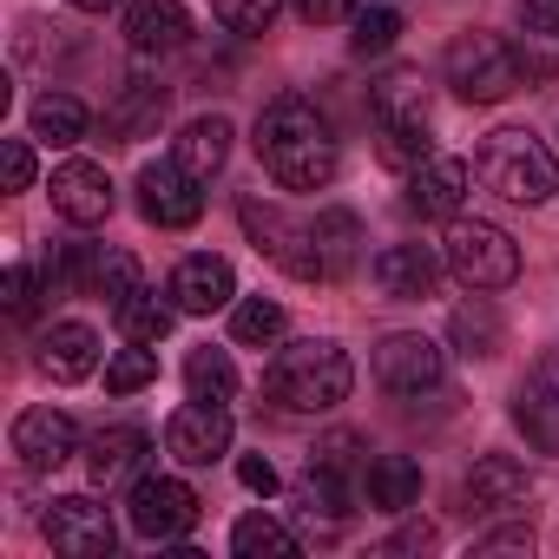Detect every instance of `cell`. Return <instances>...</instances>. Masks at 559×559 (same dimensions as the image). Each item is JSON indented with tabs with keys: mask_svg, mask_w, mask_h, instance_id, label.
<instances>
[{
	"mask_svg": "<svg viewBox=\"0 0 559 559\" xmlns=\"http://www.w3.org/2000/svg\"><path fill=\"white\" fill-rule=\"evenodd\" d=\"M257 158L290 191H323L336 178V165H343L330 112L317 99H304V93H284V99H270L257 112Z\"/></svg>",
	"mask_w": 559,
	"mask_h": 559,
	"instance_id": "cell-1",
	"label": "cell"
},
{
	"mask_svg": "<svg viewBox=\"0 0 559 559\" xmlns=\"http://www.w3.org/2000/svg\"><path fill=\"white\" fill-rule=\"evenodd\" d=\"M349 382H356V369H349V356H343L330 336H304V343H290V349H276V362H270V376H263L270 402L290 408V415H323V408H336V402L349 395Z\"/></svg>",
	"mask_w": 559,
	"mask_h": 559,
	"instance_id": "cell-2",
	"label": "cell"
},
{
	"mask_svg": "<svg viewBox=\"0 0 559 559\" xmlns=\"http://www.w3.org/2000/svg\"><path fill=\"white\" fill-rule=\"evenodd\" d=\"M480 185L500 191L507 204H546L559 191V158L526 132V126H500L480 139Z\"/></svg>",
	"mask_w": 559,
	"mask_h": 559,
	"instance_id": "cell-3",
	"label": "cell"
},
{
	"mask_svg": "<svg viewBox=\"0 0 559 559\" xmlns=\"http://www.w3.org/2000/svg\"><path fill=\"white\" fill-rule=\"evenodd\" d=\"M237 217H243L257 257H270L284 276H297V284H323V276H330L323 243H317V224H297L290 211H276V204H263V198H243Z\"/></svg>",
	"mask_w": 559,
	"mask_h": 559,
	"instance_id": "cell-4",
	"label": "cell"
},
{
	"mask_svg": "<svg viewBox=\"0 0 559 559\" xmlns=\"http://www.w3.org/2000/svg\"><path fill=\"white\" fill-rule=\"evenodd\" d=\"M441 257L467 290H507L520 276V243L487 217H454L448 237H441Z\"/></svg>",
	"mask_w": 559,
	"mask_h": 559,
	"instance_id": "cell-5",
	"label": "cell"
},
{
	"mask_svg": "<svg viewBox=\"0 0 559 559\" xmlns=\"http://www.w3.org/2000/svg\"><path fill=\"white\" fill-rule=\"evenodd\" d=\"M441 73H448V86H454L467 106H500L507 93H520V86H526V80H520L513 47H507V40H493V34H461V40L448 47Z\"/></svg>",
	"mask_w": 559,
	"mask_h": 559,
	"instance_id": "cell-6",
	"label": "cell"
},
{
	"mask_svg": "<svg viewBox=\"0 0 559 559\" xmlns=\"http://www.w3.org/2000/svg\"><path fill=\"white\" fill-rule=\"evenodd\" d=\"M126 520H132V533L171 546V539H185L198 526V493L185 480H171V474H139L132 500H126Z\"/></svg>",
	"mask_w": 559,
	"mask_h": 559,
	"instance_id": "cell-7",
	"label": "cell"
},
{
	"mask_svg": "<svg viewBox=\"0 0 559 559\" xmlns=\"http://www.w3.org/2000/svg\"><path fill=\"white\" fill-rule=\"evenodd\" d=\"M441 376H448V356H441L428 336L402 330V336H382V343H376V382H382L389 395H402V402L435 395Z\"/></svg>",
	"mask_w": 559,
	"mask_h": 559,
	"instance_id": "cell-8",
	"label": "cell"
},
{
	"mask_svg": "<svg viewBox=\"0 0 559 559\" xmlns=\"http://www.w3.org/2000/svg\"><path fill=\"white\" fill-rule=\"evenodd\" d=\"M198 185H204V178H191L178 158L145 165V171H139V217L158 224V230H191V224L204 217V191H198Z\"/></svg>",
	"mask_w": 559,
	"mask_h": 559,
	"instance_id": "cell-9",
	"label": "cell"
},
{
	"mask_svg": "<svg viewBox=\"0 0 559 559\" xmlns=\"http://www.w3.org/2000/svg\"><path fill=\"white\" fill-rule=\"evenodd\" d=\"M40 533H47V539H53V552H67V559H106V552H112V539H119L112 513H106L99 500H86V493L53 500V507H47V520H40Z\"/></svg>",
	"mask_w": 559,
	"mask_h": 559,
	"instance_id": "cell-10",
	"label": "cell"
},
{
	"mask_svg": "<svg viewBox=\"0 0 559 559\" xmlns=\"http://www.w3.org/2000/svg\"><path fill=\"white\" fill-rule=\"evenodd\" d=\"M165 454L185 461V467H211L230 454V408L224 402H185L171 421H165Z\"/></svg>",
	"mask_w": 559,
	"mask_h": 559,
	"instance_id": "cell-11",
	"label": "cell"
},
{
	"mask_svg": "<svg viewBox=\"0 0 559 559\" xmlns=\"http://www.w3.org/2000/svg\"><path fill=\"white\" fill-rule=\"evenodd\" d=\"M513 421H520V435H526L533 448L559 454V349H546V356L526 369V382H520V395H513Z\"/></svg>",
	"mask_w": 559,
	"mask_h": 559,
	"instance_id": "cell-12",
	"label": "cell"
},
{
	"mask_svg": "<svg viewBox=\"0 0 559 559\" xmlns=\"http://www.w3.org/2000/svg\"><path fill=\"white\" fill-rule=\"evenodd\" d=\"M47 191H53V211H60L67 224H80V230H93V224L112 217V178H106V165H93V158H67Z\"/></svg>",
	"mask_w": 559,
	"mask_h": 559,
	"instance_id": "cell-13",
	"label": "cell"
},
{
	"mask_svg": "<svg viewBox=\"0 0 559 559\" xmlns=\"http://www.w3.org/2000/svg\"><path fill=\"white\" fill-rule=\"evenodd\" d=\"M14 454H21V467H34V474L67 467V461L80 454L73 415H67V408H27V415L14 421Z\"/></svg>",
	"mask_w": 559,
	"mask_h": 559,
	"instance_id": "cell-14",
	"label": "cell"
},
{
	"mask_svg": "<svg viewBox=\"0 0 559 559\" xmlns=\"http://www.w3.org/2000/svg\"><path fill=\"white\" fill-rule=\"evenodd\" d=\"M441 263H448V257H435V243H389V250H376L369 276H376V290H382V297H395V304H421V297L441 284Z\"/></svg>",
	"mask_w": 559,
	"mask_h": 559,
	"instance_id": "cell-15",
	"label": "cell"
},
{
	"mask_svg": "<svg viewBox=\"0 0 559 559\" xmlns=\"http://www.w3.org/2000/svg\"><path fill=\"white\" fill-rule=\"evenodd\" d=\"M165 297L178 304V317H211V310H224V304L237 297V276H230V263H224V257L198 250V257H185V263L171 270Z\"/></svg>",
	"mask_w": 559,
	"mask_h": 559,
	"instance_id": "cell-16",
	"label": "cell"
},
{
	"mask_svg": "<svg viewBox=\"0 0 559 559\" xmlns=\"http://www.w3.org/2000/svg\"><path fill=\"white\" fill-rule=\"evenodd\" d=\"M467 185H474V171H467V158H428V165H415L408 171V191H402V204L415 211V217H461V204H467Z\"/></svg>",
	"mask_w": 559,
	"mask_h": 559,
	"instance_id": "cell-17",
	"label": "cell"
},
{
	"mask_svg": "<svg viewBox=\"0 0 559 559\" xmlns=\"http://www.w3.org/2000/svg\"><path fill=\"white\" fill-rule=\"evenodd\" d=\"M513 60H520V80H526V86L559 80V0H520Z\"/></svg>",
	"mask_w": 559,
	"mask_h": 559,
	"instance_id": "cell-18",
	"label": "cell"
},
{
	"mask_svg": "<svg viewBox=\"0 0 559 559\" xmlns=\"http://www.w3.org/2000/svg\"><path fill=\"white\" fill-rule=\"evenodd\" d=\"M145 454H152V435L132 421H112L86 441V474H93V487H126L145 474Z\"/></svg>",
	"mask_w": 559,
	"mask_h": 559,
	"instance_id": "cell-19",
	"label": "cell"
},
{
	"mask_svg": "<svg viewBox=\"0 0 559 559\" xmlns=\"http://www.w3.org/2000/svg\"><path fill=\"white\" fill-rule=\"evenodd\" d=\"M191 40V14H185V0H132L126 8V47L132 53H178Z\"/></svg>",
	"mask_w": 559,
	"mask_h": 559,
	"instance_id": "cell-20",
	"label": "cell"
},
{
	"mask_svg": "<svg viewBox=\"0 0 559 559\" xmlns=\"http://www.w3.org/2000/svg\"><path fill=\"white\" fill-rule=\"evenodd\" d=\"M461 500H467V513H513V507H526V500H533V480H526V467H520V461L487 454V461H474V474H467Z\"/></svg>",
	"mask_w": 559,
	"mask_h": 559,
	"instance_id": "cell-21",
	"label": "cell"
},
{
	"mask_svg": "<svg viewBox=\"0 0 559 559\" xmlns=\"http://www.w3.org/2000/svg\"><path fill=\"white\" fill-rule=\"evenodd\" d=\"M34 362H40V376H53V382H86V376L99 369V336H93L86 323H53V330L34 343Z\"/></svg>",
	"mask_w": 559,
	"mask_h": 559,
	"instance_id": "cell-22",
	"label": "cell"
},
{
	"mask_svg": "<svg viewBox=\"0 0 559 559\" xmlns=\"http://www.w3.org/2000/svg\"><path fill=\"white\" fill-rule=\"evenodd\" d=\"M362 500H369L376 513H408V507L421 500V467H415L408 454H376V461L362 467Z\"/></svg>",
	"mask_w": 559,
	"mask_h": 559,
	"instance_id": "cell-23",
	"label": "cell"
},
{
	"mask_svg": "<svg viewBox=\"0 0 559 559\" xmlns=\"http://www.w3.org/2000/svg\"><path fill=\"white\" fill-rule=\"evenodd\" d=\"M158 119H165V86H152V80H126L119 99H112V112H106V132H112L119 145H132V139H152Z\"/></svg>",
	"mask_w": 559,
	"mask_h": 559,
	"instance_id": "cell-24",
	"label": "cell"
},
{
	"mask_svg": "<svg viewBox=\"0 0 559 559\" xmlns=\"http://www.w3.org/2000/svg\"><path fill=\"white\" fill-rule=\"evenodd\" d=\"M171 158L191 171V178H217L224 171V158H230V119H217V112H204V119H191L185 132H178V145H171Z\"/></svg>",
	"mask_w": 559,
	"mask_h": 559,
	"instance_id": "cell-25",
	"label": "cell"
},
{
	"mask_svg": "<svg viewBox=\"0 0 559 559\" xmlns=\"http://www.w3.org/2000/svg\"><path fill=\"white\" fill-rule=\"evenodd\" d=\"M376 158L395 165V171H415L435 158V132H428V112H408V119H376Z\"/></svg>",
	"mask_w": 559,
	"mask_h": 559,
	"instance_id": "cell-26",
	"label": "cell"
},
{
	"mask_svg": "<svg viewBox=\"0 0 559 559\" xmlns=\"http://www.w3.org/2000/svg\"><path fill=\"white\" fill-rule=\"evenodd\" d=\"M139 284H145V270H139L132 250H119V243H86V290H93V297L126 304Z\"/></svg>",
	"mask_w": 559,
	"mask_h": 559,
	"instance_id": "cell-27",
	"label": "cell"
},
{
	"mask_svg": "<svg viewBox=\"0 0 559 559\" xmlns=\"http://www.w3.org/2000/svg\"><path fill=\"white\" fill-rule=\"evenodd\" d=\"M112 317H119V330L132 336V343H165L171 336V323H178V304H165L158 290H132L126 304H112Z\"/></svg>",
	"mask_w": 559,
	"mask_h": 559,
	"instance_id": "cell-28",
	"label": "cell"
},
{
	"mask_svg": "<svg viewBox=\"0 0 559 559\" xmlns=\"http://www.w3.org/2000/svg\"><path fill=\"white\" fill-rule=\"evenodd\" d=\"M448 336H454V349L461 356H493L500 349V310L487 304V290H474V304H461L454 317H448Z\"/></svg>",
	"mask_w": 559,
	"mask_h": 559,
	"instance_id": "cell-29",
	"label": "cell"
},
{
	"mask_svg": "<svg viewBox=\"0 0 559 559\" xmlns=\"http://www.w3.org/2000/svg\"><path fill=\"white\" fill-rule=\"evenodd\" d=\"M230 552L237 559H290L297 552V533L284 520H270V513H243L230 526Z\"/></svg>",
	"mask_w": 559,
	"mask_h": 559,
	"instance_id": "cell-30",
	"label": "cell"
},
{
	"mask_svg": "<svg viewBox=\"0 0 559 559\" xmlns=\"http://www.w3.org/2000/svg\"><path fill=\"white\" fill-rule=\"evenodd\" d=\"M34 139L47 145H80L86 139V106L73 93H40L34 99Z\"/></svg>",
	"mask_w": 559,
	"mask_h": 559,
	"instance_id": "cell-31",
	"label": "cell"
},
{
	"mask_svg": "<svg viewBox=\"0 0 559 559\" xmlns=\"http://www.w3.org/2000/svg\"><path fill=\"white\" fill-rule=\"evenodd\" d=\"M185 382H191V395H198V402H230V395H237V362H230L224 349H211V343H204V349H191V356H185Z\"/></svg>",
	"mask_w": 559,
	"mask_h": 559,
	"instance_id": "cell-32",
	"label": "cell"
},
{
	"mask_svg": "<svg viewBox=\"0 0 559 559\" xmlns=\"http://www.w3.org/2000/svg\"><path fill=\"white\" fill-rule=\"evenodd\" d=\"M230 336H237L243 349H270L276 336H284V304H270V297H243V304L230 310Z\"/></svg>",
	"mask_w": 559,
	"mask_h": 559,
	"instance_id": "cell-33",
	"label": "cell"
},
{
	"mask_svg": "<svg viewBox=\"0 0 559 559\" xmlns=\"http://www.w3.org/2000/svg\"><path fill=\"white\" fill-rule=\"evenodd\" d=\"M317 243H323V263H330V276L356 270V243H362V224H356V211H323V217H317Z\"/></svg>",
	"mask_w": 559,
	"mask_h": 559,
	"instance_id": "cell-34",
	"label": "cell"
},
{
	"mask_svg": "<svg viewBox=\"0 0 559 559\" xmlns=\"http://www.w3.org/2000/svg\"><path fill=\"white\" fill-rule=\"evenodd\" d=\"M349 27H356V34H349V47H356V53H389V47H395V34H402V14L389 8V0H369V8H356V14H349Z\"/></svg>",
	"mask_w": 559,
	"mask_h": 559,
	"instance_id": "cell-35",
	"label": "cell"
},
{
	"mask_svg": "<svg viewBox=\"0 0 559 559\" xmlns=\"http://www.w3.org/2000/svg\"><path fill=\"white\" fill-rule=\"evenodd\" d=\"M152 382H158L152 343H132V349H119V356L106 362V389H112V395H139V389H152Z\"/></svg>",
	"mask_w": 559,
	"mask_h": 559,
	"instance_id": "cell-36",
	"label": "cell"
},
{
	"mask_svg": "<svg viewBox=\"0 0 559 559\" xmlns=\"http://www.w3.org/2000/svg\"><path fill=\"white\" fill-rule=\"evenodd\" d=\"M369 106H376V119H408V112H428V99H421V80H415V73H389V80L369 93Z\"/></svg>",
	"mask_w": 559,
	"mask_h": 559,
	"instance_id": "cell-37",
	"label": "cell"
},
{
	"mask_svg": "<svg viewBox=\"0 0 559 559\" xmlns=\"http://www.w3.org/2000/svg\"><path fill=\"white\" fill-rule=\"evenodd\" d=\"M211 8H217V21H224L230 34H263L284 0H211Z\"/></svg>",
	"mask_w": 559,
	"mask_h": 559,
	"instance_id": "cell-38",
	"label": "cell"
},
{
	"mask_svg": "<svg viewBox=\"0 0 559 559\" xmlns=\"http://www.w3.org/2000/svg\"><path fill=\"white\" fill-rule=\"evenodd\" d=\"M310 467H336V474H349V480H362V435H330L317 454H310Z\"/></svg>",
	"mask_w": 559,
	"mask_h": 559,
	"instance_id": "cell-39",
	"label": "cell"
},
{
	"mask_svg": "<svg viewBox=\"0 0 559 559\" xmlns=\"http://www.w3.org/2000/svg\"><path fill=\"white\" fill-rule=\"evenodd\" d=\"M0 297H8V317H34V276L8 270V276H0Z\"/></svg>",
	"mask_w": 559,
	"mask_h": 559,
	"instance_id": "cell-40",
	"label": "cell"
},
{
	"mask_svg": "<svg viewBox=\"0 0 559 559\" xmlns=\"http://www.w3.org/2000/svg\"><path fill=\"white\" fill-rule=\"evenodd\" d=\"M297 14H304L310 27H336V21L356 14V0H297Z\"/></svg>",
	"mask_w": 559,
	"mask_h": 559,
	"instance_id": "cell-41",
	"label": "cell"
},
{
	"mask_svg": "<svg viewBox=\"0 0 559 559\" xmlns=\"http://www.w3.org/2000/svg\"><path fill=\"white\" fill-rule=\"evenodd\" d=\"M27 185H34V145L8 139V191H27Z\"/></svg>",
	"mask_w": 559,
	"mask_h": 559,
	"instance_id": "cell-42",
	"label": "cell"
},
{
	"mask_svg": "<svg viewBox=\"0 0 559 559\" xmlns=\"http://www.w3.org/2000/svg\"><path fill=\"white\" fill-rule=\"evenodd\" d=\"M237 480H243L250 493H276V467H270L263 454H243V461H237Z\"/></svg>",
	"mask_w": 559,
	"mask_h": 559,
	"instance_id": "cell-43",
	"label": "cell"
},
{
	"mask_svg": "<svg viewBox=\"0 0 559 559\" xmlns=\"http://www.w3.org/2000/svg\"><path fill=\"white\" fill-rule=\"evenodd\" d=\"M480 552H533V526H513V533H487Z\"/></svg>",
	"mask_w": 559,
	"mask_h": 559,
	"instance_id": "cell-44",
	"label": "cell"
},
{
	"mask_svg": "<svg viewBox=\"0 0 559 559\" xmlns=\"http://www.w3.org/2000/svg\"><path fill=\"white\" fill-rule=\"evenodd\" d=\"M67 8H80V14H106L112 0H67Z\"/></svg>",
	"mask_w": 559,
	"mask_h": 559,
	"instance_id": "cell-45",
	"label": "cell"
}]
</instances>
